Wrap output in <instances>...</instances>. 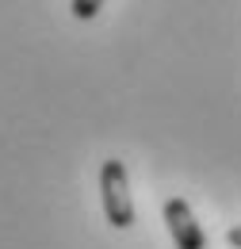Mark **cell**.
Listing matches in <instances>:
<instances>
[{"instance_id": "cell-3", "label": "cell", "mask_w": 241, "mask_h": 249, "mask_svg": "<svg viewBox=\"0 0 241 249\" xmlns=\"http://www.w3.org/2000/svg\"><path fill=\"white\" fill-rule=\"evenodd\" d=\"M103 8V0H73V16L77 19H96Z\"/></svg>"}, {"instance_id": "cell-2", "label": "cell", "mask_w": 241, "mask_h": 249, "mask_svg": "<svg viewBox=\"0 0 241 249\" xmlns=\"http://www.w3.org/2000/svg\"><path fill=\"white\" fill-rule=\"evenodd\" d=\"M165 226H169L176 249H207V234H203V226L195 222L191 207L184 203L180 196L165 199Z\"/></svg>"}, {"instance_id": "cell-4", "label": "cell", "mask_w": 241, "mask_h": 249, "mask_svg": "<svg viewBox=\"0 0 241 249\" xmlns=\"http://www.w3.org/2000/svg\"><path fill=\"white\" fill-rule=\"evenodd\" d=\"M226 242L234 249H241V226H230V230H226Z\"/></svg>"}, {"instance_id": "cell-1", "label": "cell", "mask_w": 241, "mask_h": 249, "mask_svg": "<svg viewBox=\"0 0 241 249\" xmlns=\"http://www.w3.org/2000/svg\"><path fill=\"white\" fill-rule=\"evenodd\" d=\"M100 199H103V215L115 230L134 226V203H130V180H126V165L107 157L100 169Z\"/></svg>"}]
</instances>
